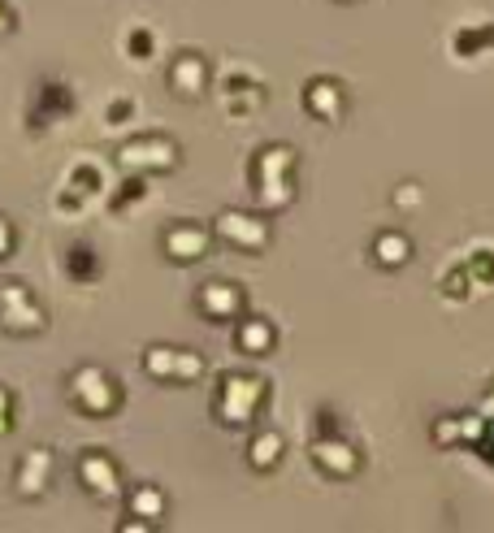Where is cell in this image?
<instances>
[{"instance_id": "cell-1", "label": "cell", "mask_w": 494, "mask_h": 533, "mask_svg": "<svg viewBox=\"0 0 494 533\" xmlns=\"http://www.w3.org/2000/svg\"><path fill=\"white\" fill-rule=\"evenodd\" d=\"M70 403L78 412L87 416H109L117 412V403H122V390H117V382L104 369H96V364H83V369L70 373Z\"/></svg>"}, {"instance_id": "cell-2", "label": "cell", "mask_w": 494, "mask_h": 533, "mask_svg": "<svg viewBox=\"0 0 494 533\" xmlns=\"http://www.w3.org/2000/svg\"><path fill=\"white\" fill-rule=\"evenodd\" d=\"M48 325L44 308L35 304V295L22 282H0V330L5 334H39Z\"/></svg>"}, {"instance_id": "cell-3", "label": "cell", "mask_w": 494, "mask_h": 533, "mask_svg": "<svg viewBox=\"0 0 494 533\" xmlns=\"http://www.w3.org/2000/svg\"><path fill=\"white\" fill-rule=\"evenodd\" d=\"M78 481L96 494V499H117L122 494V473L104 451H83L78 455Z\"/></svg>"}, {"instance_id": "cell-4", "label": "cell", "mask_w": 494, "mask_h": 533, "mask_svg": "<svg viewBox=\"0 0 494 533\" xmlns=\"http://www.w3.org/2000/svg\"><path fill=\"white\" fill-rule=\"evenodd\" d=\"M52 481V451L48 447H31L18 460V473H13V490L22 494V499H39V494L48 490Z\"/></svg>"}, {"instance_id": "cell-5", "label": "cell", "mask_w": 494, "mask_h": 533, "mask_svg": "<svg viewBox=\"0 0 494 533\" xmlns=\"http://www.w3.org/2000/svg\"><path fill=\"white\" fill-rule=\"evenodd\" d=\"M143 369L152 377H200V356L195 351H174V347H148L143 356Z\"/></svg>"}, {"instance_id": "cell-6", "label": "cell", "mask_w": 494, "mask_h": 533, "mask_svg": "<svg viewBox=\"0 0 494 533\" xmlns=\"http://www.w3.org/2000/svg\"><path fill=\"white\" fill-rule=\"evenodd\" d=\"M304 104L312 117L338 122V117H343V87H338V78H312L304 91Z\"/></svg>"}, {"instance_id": "cell-7", "label": "cell", "mask_w": 494, "mask_h": 533, "mask_svg": "<svg viewBox=\"0 0 494 533\" xmlns=\"http://www.w3.org/2000/svg\"><path fill=\"white\" fill-rule=\"evenodd\" d=\"M252 403H260V382H247V377H226V382H221V403H217L221 416L243 421Z\"/></svg>"}, {"instance_id": "cell-8", "label": "cell", "mask_w": 494, "mask_h": 533, "mask_svg": "<svg viewBox=\"0 0 494 533\" xmlns=\"http://www.w3.org/2000/svg\"><path fill=\"white\" fill-rule=\"evenodd\" d=\"M217 234H221V239H230V243H243V247L265 243V226H260L256 217H247V213H221Z\"/></svg>"}, {"instance_id": "cell-9", "label": "cell", "mask_w": 494, "mask_h": 533, "mask_svg": "<svg viewBox=\"0 0 494 533\" xmlns=\"http://www.w3.org/2000/svg\"><path fill=\"white\" fill-rule=\"evenodd\" d=\"M165 252L174 260H200L208 252V234L200 226H174L165 234Z\"/></svg>"}, {"instance_id": "cell-10", "label": "cell", "mask_w": 494, "mask_h": 533, "mask_svg": "<svg viewBox=\"0 0 494 533\" xmlns=\"http://www.w3.org/2000/svg\"><path fill=\"white\" fill-rule=\"evenodd\" d=\"M122 165H174V143H165V139H139V143H130V148L122 152Z\"/></svg>"}, {"instance_id": "cell-11", "label": "cell", "mask_w": 494, "mask_h": 533, "mask_svg": "<svg viewBox=\"0 0 494 533\" xmlns=\"http://www.w3.org/2000/svg\"><path fill=\"white\" fill-rule=\"evenodd\" d=\"M169 83H174L178 96H200L204 91V61L200 57H178L174 70H169Z\"/></svg>"}, {"instance_id": "cell-12", "label": "cell", "mask_w": 494, "mask_h": 533, "mask_svg": "<svg viewBox=\"0 0 494 533\" xmlns=\"http://www.w3.org/2000/svg\"><path fill=\"white\" fill-rule=\"evenodd\" d=\"M239 304H243L239 291H234V286H226V282H208L204 291H200V308L213 312V317H226V312H234Z\"/></svg>"}, {"instance_id": "cell-13", "label": "cell", "mask_w": 494, "mask_h": 533, "mask_svg": "<svg viewBox=\"0 0 494 533\" xmlns=\"http://www.w3.org/2000/svg\"><path fill=\"white\" fill-rule=\"evenodd\" d=\"M126 507H130V516H139V520H156L165 512V499H161V490H156V486H139L126 499Z\"/></svg>"}, {"instance_id": "cell-14", "label": "cell", "mask_w": 494, "mask_h": 533, "mask_svg": "<svg viewBox=\"0 0 494 533\" xmlns=\"http://www.w3.org/2000/svg\"><path fill=\"white\" fill-rule=\"evenodd\" d=\"M377 260H382V265H403V260H408V239H403V234H382V239H377Z\"/></svg>"}, {"instance_id": "cell-15", "label": "cell", "mask_w": 494, "mask_h": 533, "mask_svg": "<svg viewBox=\"0 0 494 533\" xmlns=\"http://www.w3.org/2000/svg\"><path fill=\"white\" fill-rule=\"evenodd\" d=\"M239 343H243L247 351H256V347H265V343H269V330H265V325H243Z\"/></svg>"}, {"instance_id": "cell-16", "label": "cell", "mask_w": 494, "mask_h": 533, "mask_svg": "<svg viewBox=\"0 0 494 533\" xmlns=\"http://www.w3.org/2000/svg\"><path fill=\"white\" fill-rule=\"evenodd\" d=\"M269 455H278V438H260L256 447H252V460H256L260 468H265V464H273Z\"/></svg>"}, {"instance_id": "cell-17", "label": "cell", "mask_w": 494, "mask_h": 533, "mask_svg": "<svg viewBox=\"0 0 494 533\" xmlns=\"http://www.w3.org/2000/svg\"><path fill=\"white\" fill-rule=\"evenodd\" d=\"M9 429H13V395L0 386V434H9Z\"/></svg>"}, {"instance_id": "cell-18", "label": "cell", "mask_w": 494, "mask_h": 533, "mask_svg": "<svg viewBox=\"0 0 494 533\" xmlns=\"http://www.w3.org/2000/svg\"><path fill=\"white\" fill-rule=\"evenodd\" d=\"M9 252H13V226H9L5 217H0V260H5Z\"/></svg>"}, {"instance_id": "cell-19", "label": "cell", "mask_w": 494, "mask_h": 533, "mask_svg": "<svg viewBox=\"0 0 494 533\" xmlns=\"http://www.w3.org/2000/svg\"><path fill=\"white\" fill-rule=\"evenodd\" d=\"M117 533H152V520H139V516H130V520H126V525L117 529Z\"/></svg>"}, {"instance_id": "cell-20", "label": "cell", "mask_w": 494, "mask_h": 533, "mask_svg": "<svg viewBox=\"0 0 494 533\" xmlns=\"http://www.w3.org/2000/svg\"><path fill=\"white\" fill-rule=\"evenodd\" d=\"M338 5H351V0H338Z\"/></svg>"}]
</instances>
